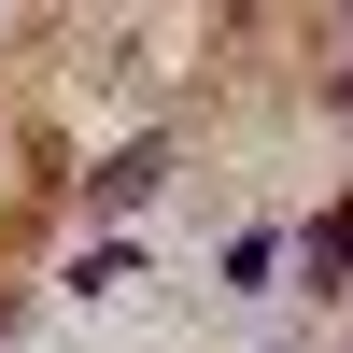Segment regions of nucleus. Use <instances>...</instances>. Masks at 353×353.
I'll list each match as a JSON object with an SVG mask.
<instances>
[{"label": "nucleus", "mask_w": 353, "mask_h": 353, "mask_svg": "<svg viewBox=\"0 0 353 353\" xmlns=\"http://www.w3.org/2000/svg\"><path fill=\"white\" fill-rule=\"evenodd\" d=\"M311 269H353V212H325V226H311Z\"/></svg>", "instance_id": "1"}]
</instances>
